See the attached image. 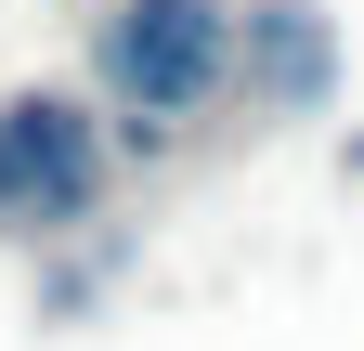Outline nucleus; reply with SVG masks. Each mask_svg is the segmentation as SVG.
<instances>
[{
  "instance_id": "7ed1b4c3",
  "label": "nucleus",
  "mask_w": 364,
  "mask_h": 351,
  "mask_svg": "<svg viewBox=\"0 0 364 351\" xmlns=\"http://www.w3.org/2000/svg\"><path fill=\"white\" fill-rule=\"evenodd\" d=\"M247 39H260V65H273V78H287V92H312V78H326V26H312V14H299V0H273V14H260Z\"/></svg>"
},
{
  "instance_id": "f03ea898",
  "label": "nucleus",
  "mask_w": 364,
  "mask_h": 351,
  "mask_svg": "<svg viewBox=\"0 0 364 351\" xmlns=\"http://www.w3.org/2000/svg\"><path fill=\"white\" fill-rule=\"evenodd\" d=\"M91 65H105V92L144 130H169V117H196L235 78V14L221 0H117L105 39H91Z\"/></svg>"
},
{
  "instance_id": "f257e3e1",
  "label": "nucleus",
  "mask_w": 364,
  "mask_h": 351,
  "mask_svg": "<svg viewBox=\"0 0 364 351\" xmlns=\"http://www.w3.org/2000/svg\"><path fill=\"white\" fill-rule=\"evenodd\" d=\"M105 183L117 156L78 92H0V234H78Z\"/></svg>"
}]
</instances>
